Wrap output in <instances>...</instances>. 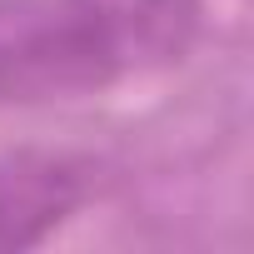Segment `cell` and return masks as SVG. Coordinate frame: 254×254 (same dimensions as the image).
I'll return each instance as SVG.
<instances>
[{
	"label": "cell",
	"mask_w": 254,
	"mask_h": 254,
	"mask_svg": "<svg viewBox=\"0 0 254 254\" xmlns=\"http://www.w3.org/2000/svg\"><path fill=\"white\" fill-rule=\"evenodd\" d=\"M204 0H0V100L50 105L180 65Z\"/></svg>",
	"instance_id": "cell-1"
},
{
	"label": "cell",
	"mask_w": 254,
	"mask_h": 254,
	"mask_svg": "<svg viewBox=\"0 0 254 254\" xmlns=\"http://www.w3.org/2000/svg\"><path fill=\"white\" fill-rule=\"evenodd\" d=\"M90 194V170L55 150L0 155V254L50 239Z\"/></svg>",
	"instance_id": "cell-2"
}]
</instances>
